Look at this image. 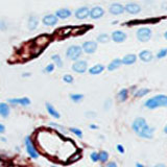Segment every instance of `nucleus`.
Returning a JSON list of instances; mask_svg holds the SVG:
<instances>
[{
    "instance_id": "15",
    "label": "nucleus",
    "mask_w": 167,
    "mask_h": 167,
    "mask_svg": "<svg viewBox=\"0 0 167 167\" xmlns=\"http://www.w3.org/2000/svg\"><path fill=\"white\" fill-rule=\"evenodd\" d=\"M139 58H140V60L141 61L147 63V62H151V61L153 60L154 55L149 50H142L141 52L139 53Z\"/></svg>"
},
{
    "instance_id": "22",
    "label": "nucleus",
    "mask_w": 167,
    "mask_h": 167,
    "mask_svg": "<svg viewBox=\"0 0 167 167\" xmlns=\"http://www.w3.org/2000/svg\"><path fill=\"white\" fill-rule=\"evenodd\" d=\"M9 114V105L4 102H1L0 104V116H2L3 118H6Z\"/></svg>"
},
{
    "instance_id": "4",
    "label": "nucleus",
    "mask_w": 167,
    "mask_h": 167,
    "mask_svg": "<svg viewBox=\"0 0 167 167\" xmlns=\"http://www.w3.org/2000/svg\"><path fill=\"white\" fill-rule=\"evenodd\" d=\"M151 38V29L148 27H142L137 30V39L140 42H147Z\"/></svg>"
},
{
    "instance_id": "2",
    "label": "nucleus",
    "mask_w": 167,
    "mask_h": 167,
    "mask_svg": "<svg viewBox=\"0 0 167 167\" xmlns=\"http://www.w3.org/2000/svg\"><path fill=\"white\" fill-rule=\"evenodd\" d=\"M144 105L147 109H157L159 107H166L167 105V97L166 95L161 94V95H157L153 98H149L148 100H146Z\"/></svg>"
},
{
    "instance_id": "19",
    "label": "nucleus",
    "mask_w": 167,
    "mask_h": 167,
    "mask_svg": "<svg viewBox=\"0 0 167 167\" xmlns=\"http://www.w3.org/2000/svg\"><path fill=\"white\" fill-rule=\"evenodd\" d=\"M46 109H47V112L49 113V114L51 115V116L53 117V118H56V119H59L61 117V115H60V113H59L56 110L53 108V105H50L49 102H46Z\"/></svg>"
},
{
    "instance_id": "9",
    "label": "nucleus",
    "mask_w": 167,
    "mask_h": 167,
    "mask_svg": "<svg viewBox=\"0 0 167 167\" xmlns=\"http://www.w3.org/2000/svg\"><path fill=\"white\" fill-rule=\"evenodd\" d=\"M112 40L116 43H122L126 40V34H124L123 31L121 30H115L113 31L112 36H111Z\"/></svg>"
},
{
    "instance_id": "37",
    "label": "nucleus",
    "mask_w": 167,
    "mask_h": 167,
    "mask_svg": "<svg viewBox=\"0 0 167 167\" xmlns=\"http://www.w3.org/2000/svg\"><path fill=\"white\" fill-rule=\"evenodd\" d=\"M108 167H117V165L115 163H109L108 164Z\"/></svg>"
},
{
    "instance_id": "16",
    "label": "nucleus",
    "mask_w": 167,
    "mask_h": 167,
    "mask_svg": "<svg viewBox=\"0 0 167 167\" xmlns=\"http://www.w3.org/2000/svg\"><path fill=\"white\" fill-rule=\"evenodd\" d=\"M71 16V11L68 9H61L55 12V17L60 19H67Z\"/></svg>"
},
{
    "instance_id": "27",
    "label": "nucleus",
    "mask_w": 167,
    "mask_h": 167,
    "mask_svg": "<svg viewBox=\"0 0 167 167\" xmlns=\"http://www.w3.org/2000/svg\"><path fill=\"white\" fill-rule=\"evenodd\" d=\"M70 98L72 101L74 102H80V100L84 98V95L83 94H70Z\"/></svg>"
},
{
    "instance_id": "18",
    "label": "nucleus",
    "mask_w": 167,
    "mask_h": 167,
    "mask_svg": "<svg viewBox=\"0 0 167 167\" xmlns=\"http://www.w3.org/2000/svg\"><path fill=\"white\" fill-rule=\"evenodd\" d=\"M137 60V56L135 55H126L123 56V59L121 60V63L124 64V65H132V64H134L136 62Z\"/></svg>"
},
{
    "instance_id": "12",
    "label": "nucleus",
    "mask_w": 167,
    "mask_h": 167,
    "mask_svg": "<svg viewBox=\"0 0 167 167\" xmlns=\"http://www.w3.org/2000/svg\"><path fill=\"white\" fill-rule=\"evenodd\" d=\"M109 12L112 15H115V16L121 15V14H123V12H124V6L120 3H113V4H111V6L109 7Z\"/></svg>"
},
{
    "instance_id": "11",
    "label": "nucleus",
    "mask_w": 167,
    "mask_h": 167,
    "mask_svg": "<svg viewBox=\"0 0 167 167\" xmlns=\"http://www.w3.org/2000/svg\"><path fill=\"white\" fill-rule=\"evenodd\" d=\"M89 14H90V9H88L87 6H82L80 9H76L75 12V17L80 20H83V19H86L89 17Z\"/></svg>"
},
{
    "instance_id": "23",
    "label": "nucleus",
    "mask_w": 167,
    "mask_h": 167,
    "mask_svg": "<svg viewBox=\"0 0 167 167\" xmlns=\"http://www.w3.org/2000/svg\"><path fill=\"white\" fill-rule=\"evenodd\" d=\"M127 94H129L127 89H121L118 93V99L120 101H125V99L127 98Z\"/></svg>"
},
{
    "instance_id": "40",
    "label": "nucleus",
    "mask_w": 167,
    "mask_h": 167,
    "mask_svg": "<svg viewBox=\"0 0 167 167\" xmlns=\"http://www.w3.org/2000/svg\"><path fill=\"white\" fill-rule=\"evenodd\" d=\"M136 167H144L143 165H141L140 163H136Z\"/></svg>"
},
{
    "instance_id": "42",
    "label": "nucleus",
    "mask_w": 167,
    "mask_h": 167,
    "mask_svg": "<svg viewBox=\"0 0 167 167\" xmlns=\"http://www.w3.org/2000/svg\"><path fill=\"white\" fill-rule=\"evenodd\" d=\"M51 167H58V166H51Z\"/></svg>"
},
{
    "instance_id": "24",
    "label": "nucleus",
    "mask_w": 167,
    "mask_h": 167,
    "mask_svg": "<svg viewBox=\"0 0 167 167\" xmlns=\"http://www.w3.org/2000/svg\"><path fill=\"white\" fill-rule=\"evenodd\" d=\"M52 61L55 62V64L56 66H59V67H62L63 66V61H62V59H61V56L59 55H52Z\"/></svg>"
},
{
    "instance_id": "25",
    "label": "nucleus",
    "mask_w": 167,
    "mask_h": 167,
    "mask_svg": "<svg viewBox=\"0 0 167 167\" xmlns=\"http://www.w3.org/2000/svg\"><path fill=\"white\" fill-rule=\"evenodd\" d=\"M149 93V90L146 89V88H144V89H140L139 91H137L136 93H135V96L136 97H143L145 96L146 94H148Z\"/></svg>"
},
{
    "instance_id": "32",
    "label": "nucleus",
    "mask_w": 167,
    "mask_h": 167,
    "mask_svg": "<svg viewBox=\"0 0 167 167\" xmlns=\"http://www.w3.org/2000/svg\"><path fill=\"white\" fill-rule=\"evenodd\" d=\"M53 69H55V65H53V64H49V65L46 66V68H45V72L50 73V72H52Z\"/></svg>"
},
{
    "instance_id": "30",
    "label": "nucleus",
    "mask_w": 167,
    "mask_h": 167,
    "mask_svg": "<svg viewBox=\"0 0 167 167\" xmlns=\"http://www.w3.org/2000/svg\"><path fill=\"white\" fill-rule=\"evenodd\" d=\"M166 55H167V49L163 48V49H161V50L158 52V55H157V58H158V59H163V58H165Z\"/></svg>"
},
{
    "instance_id": "14",
    "label": "nucleus",
    "mask_w": 167,
    "mask_h": 167,
    "mask_svg": "<svg viewBox=\"0 0 167 167\" xmlns=\"http://www.w3.org/2000/svg\"><path fill=\"white\" fill-rule=\"evenodd\" d=\"M43 23L47 26H55L58 23V18L55 17V15H46L43 18Z\"/></svg>"
},
{
    "instance_id": "26",
    "label": "nucleus",
    "mask_w": 167,
    "mask_h": 167,
    "mask_svg": "<svg viewBox=\"0 0 167 167\" xmlns=\"http://www.w3.org/2000/svg\"><path fill=\"white\" fill-rule=\"evenodd\" d=\"M109 40H110V37L109 35H107V34H101V35L97 37V41L100 42V43H107Z\"/></svg>"
},
{
    "instance_id": "21",
    "label": "nucleus",
    "mask_w": 167,
    "mask_h": 167,
    "mask_svg": "<svg viewBox=\"0 0 167 167\" xmlns=\"http://www.w3.org/2000/svg\"><path fill=\"white\" fill-rule=\"evenodd\" d=\"M121 65H122L121 60H120V59H115V60H113L112 62L109 64V66H108V70L113 71V70L117 69V68H119Z\"/></svg>"
},
{
    "instance_id": "34",
    "label": "nucleus",
    "mask_w": 167,
    "mask_h": 167,
    "mask_svg": "<svg viewBox=\"0 0 167 167\" xmlns=\"http://www.w3.org/2000/svg\"><path fill=\"white\" fill-rule=\"evenodd\" d=\"M6 27H7V25H6L5 21H4V20L0 21V29H1V30H5Z\"/></svg>"
},
{
    "instance_id": "8",
    "label": "nucleus",
    "mask_w": 167,
    "mask_h": 167,
    "mask_svg": "<svg viewBox=\"0 0 167 167\" xmlns=\"http://www.w3.org/2000/svg\"><path fill=\"white\" fill-rule=\"evenodd\" d=\"M82 49L86 53H94L97 49V43L94 41H87L83 44Z\"/></svg>"
},
{
    "instance_id": "41",
    "label": "nucleus",
    "mask_w": 167,
    "mask_h": 167,
    "mask_svg": "<svg viewBox=\"0 0 167 167\" xmlns=\"http://www.w3.org/2000/svg\"><path fill=\"white\" fill-rule=\"evenodd\" d=\"M164 133H167V126L164 127Z\"/></svg>"
},
{
    "instance_id": "29",
    "label": "nucleus",
    "mask_w": 167,
    "mask_h": 167,
    "mask_svg": "<svg viewBox=\"0 0 167 167\" xmlns=\"http://www.w3.org/2000/svg\"><path fill=\"white\" fill-rule=\"evenodd\" d=\"M70 131L73 133V134H75L77 137H80V138H82L83 137V132L80 131V129H76V127H71Z\"/></svg>"
},
{
    "instance_id": "10",
    "label": "nucleus",
    "mask_w": 167,
    "mask_h": 167,
    "mask_svg": "<svg viewBox=\"0 0 167 167\" xmlns=\"http://www.w3.org/2000/svg\"><path fill=\"white\" fill-rule=\"evenodd\" d=\"M105 15V9L100 6H94L92 7V9H90L89 16L92 19H99L100 17H102Z\"/></svg>"
},
{
    "instance_id": "17",
    "label": "nucleus",
    "mask_w": 167,
    "mask_h": 167,
    "mask_svg": "<svg viewBox=\"0 0 167 167\" xmlns=\"http://www.w3.org/2000/svg\"><path fill=\"white\" fill-rule=\"evenodd\" d=\"M39 25V19L36 16H30L27 22V26L29 28V30H35Z\"/></svg>"
},
{
    "instance_id": "39",
    "label": "nucleus",
    "mask_w": 167,
    "mask_h": 167,
    "mask_svg": "<svg viewBox=\"0 0 167 167\" xmlns=\"http://www.w3.org/2000/svg\"><path fill=\"white\" fill-rule=\"evenodd\" d=\"M155 167H166V166L164 165V164H157V165L155 166Z\"/></svg>"
},
{
    "instance_id": "35",
    "label": "nucleus",
    "mask_w": 167,
    "mask_h": 167,
    "mask_svg": "<svg viewBox=\"0 0 167 167\" xmlns=\"http://www.w3.org/2000/svg\"><path fill=\"white\" fill-rule=\"evenodd\" d=\"M117 149H118L119 153H121V154L124 153V148H123V146H122L121 144H118V145H117Z\"/></svg>"
},
{
    "instance_id": "36",
    "label": "nucleus",
    "mask_w": 167,
    "mask_h": 167,
    "mask_svg": "<svg viewBox=\"0 0 167 167\" xmlns=\"http://www.w3.org/2000/svg\"><path fill=\"white\" fill-rule=\"evenodd\" d=\"M4 132H5V126L0 123V133H4Z\"/></svg>"
},
{
    "instance_id": "38",
    "label": "nucleus",
    "mask_w": 167,
    "mask_h": 167,
    "mask_svg": "<svg viewBox=\"0 0 167 167\" xmlns=\"http://www.w3.org/2000/svg\"><path fill=\"white\" fill-rule=\"evenodd\" d=\"M89 126H90V129H97V125H95V124H90L89 125Z\"/></svg>"
},
{
    "instance_id": "31",
    "label": "nucleus",
    "mask_w": 167,
    "mask_h": 167,
    "mask_svg": "<svg viewBox=\"0 0 167 167\" xmlns=\"http://www.w3.org/2000/svg\"><path fill=\"white\" fill-rule=\"evenodd\" d=\"M63 80L67 84H71V83H73V76L70 74H65L63 77Z\"/></svg>"
},
{
    "instance_id": "13",
    "label": "nucleus",
    "mask_w": 167,
    "mask_h": 167,
    "mask_svg": "<svg viewBox=\"0 0 167 167\" xmlns=\"http://www.w3.org/2000/svg\"><path fill=\"white\" fill-rule=\"evenodd\" d=\"M7 101L13 105H30V99L27 97H21V98H11Z\"/></svg>"
},
{
    "instance_id": "28",
    "label": "nucleus",
    "mask_w": 167,
    "mask_h": 167,
    "mask_svg": "<svg viewBox=\"0 0 167 167\" xmlns=\"http://www.w3.org/2000/svg\"><path fill=\"white\" fill-rule=\"evenodd\" d=\"M108 158H109V154L107 151H100L98 154V160H100L101 162H105L108 160Z\"/></svg>"
},
{
    "instance_id": "1",
    "label": "nucleus",
    "mask_w": 167,
    "mask_h": 167,
    "mask_svg": "<svg viewBox=\"0 0 167 167\" xmlns=\"http://www.w3.org/2000/svg\"><path fill=\"white\" fill-rule=\"evenodd\" d=\"M134 132L138 135L141 138H145V139H151L154 136V129L148 126V124L146 123L145 119L144 118H139L135 119V121L133 122L132 125Z\"/></svg>"
},
{
    "instance_id": "3",
    "label": "nucleus",
    "mask_w": 167,
    "mask_h": 167,
    "mask_svg": "<svg viewBox=\"0 0 167 167\" xmlns=\"http://www.w3.org/2000/svg\"><path fill=\"white\" fill-rule=\"evenodd\" d=\"M83 53V49L80 46H77V45H73V46H70L69 48L67 49L66 51V56L68 59L72 61H76Z\"/></svg>"
},
{
    "instance_id": "7",
    "label": "nucleus",
    "mask_w": 167,
    "mask_h": 167,
    "mask_svg": "<svg viewBox=\"0 0 167 167\" xmlns=\"http://www.w3.org/2000/svg\"><path fill=\"white\" fill-rule=\"evenodd\" d=\"M25 145H26V151H27V153H28L29 156H30L31 158H34V159L38 158L39 155H38V153H37L35 146H34L33 142H31V140H30V138H29V137H26V139H25Z\"/></svg>"
},
{
    "instance_id": "20",
    "label": "nucleus",
    "mask_w": 167,
    "mask_h": 167,
    "mask_svg": "<svg viewBox=\"0 0 167 167\" xmlns=\"http://www.w3.org/2000/svg\"><path fill=\"white\" fill-rule=\"evenodd\" d=\"M105 70V67L104 65H100V64H97V65L93 66L89 69V72L90 74H93V75H97V74H100L102 71Z\"/></svg>"
},
{
    "instance_id": "33",
    "label": "nucleus",
    "mask_w": 167,
    "mask_h": 167,
    "mask_svg": "<svg viewBox=\"0 0 167 167\" xmlns=\"http://www.w3.org/2000/svg\"><path fill=\"white\" fill-rule=\"evenodd\" d=\"M91 160H92L93 162H96L98 161V154L97 153H92L91 154Z\"/></svg>"
},
{
    "instance_id": "6",
    "label": "nucleus",
    "mask_w": 167,
    "mask_h": 167,
    "mask_svg": "<svg viewBox=\"0 0 167 167\" xmlns=\"http://www.w3.org/2000/svg\"><path fill=\"white\" fill-rule=\"evenodd\" d=\"M124 11L130 15H137L141 12V6L138 3H135V2H130L126 5L124 6Z\"/></svg>"
},
{
    "instance_id": "5",
    "label": "nucleus",
    "mask_w": 167,
    "mask_h": 167,
    "mask_svg": "<svg viewBox=\"0 0 167 167\" xmlns=\"http://www.w3.org/2000/svg\"><path fill=\"white\" fill-rule=\"evenodd\" d=\"M88 69V64L86 61H76L72 65V70L76 73H85Z\"/></svg>"
}]
</instances>
